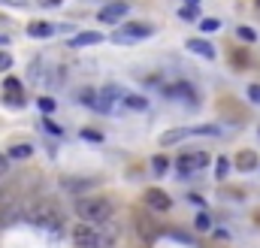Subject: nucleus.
<instances>
[{"label": "nucleus", "mask_w": 260, "mask_h": 248, "mask_svg": "<svg viewBox=\"0 0 260 248\" xmlns=\"http://www.w3.org/2000/svg\"><path fill=\"white\" fill-rule=\"evenodd\" d=\"M76 212H79V218L85 224H106V221H112L115 206H112L109 197H79Z\"/></svg>", "instance_id": "f257e3e1"}, {"label": "nucleus", "mask_w": 260, "mask_h": 248, "mask_svg": "<svg viewBox=\"0 0 260 248\" xmlns=\"http://www.w3.org/2000/svg\"><path fill=\"white\" fill-rule=\"evenodd\" d=\"M27 218H30L34 224L46 227L49 233H61V230H64V215H61V209H58L55 203H49V200H40V203H34Z\"/></svg>", "instance_id": "f03ea898"}, {"label": "nucleus", "mask_w": 260, "mask_h": 248, "mask_svg": "<svg viewBox=\"0 0 260 248\" xmlns=\"http://www.w3.org/2000/svg\"><path fill=\"white\" fill-rule=\"evenodd\" d=\"M154 34V27L148 24V21H130L124 27H118L109 40L112 43H118V46H127V43H139V40H148Z\"/></svg>", "instance_id": "7ed1b4c3"}, {"label": "nucleus", "mask_w": 260, "mask_h": 248, "mask_svg": "<svg viewBox=\"0 0 260 248\" xmlns=\"http://www.w3.org/2000/svg\"><path fill=\"white\" fill-rule=\"evenodd\" d=\"M200 133H218V127L215 124H203V127H173V130H167L160 136V145H176V142H182L188 136H200Z\"/></svg>", "instance_id": "20e7f679"}, {"label": "nucleus", "mask_w": 260, "mask_h": 248, "mask_svg": "<svg viewBox=\"0 0 260 248\" xmlns=\"http://www.w3.org/2000/svg\"><path fill=\"white\" fill-rule=\"evenodd\" d=\"M133 227H136V233H139V239H142L145 245H151V242L160 236V227L154 224V218H151L148 212H136V215H133Z\"/></svg>", "instance_id": "39448f33"}, {"label": "nucleus", "mask_w": 260, "mask_h": 248, "mask_svg": "<svg viewBox=\"0 0 260 248\" xmlns=\"http://www.w3.org/2000/svg\"><path fill=\"white\" fill-rule=\"evenodd\" d=\"M209 161H212L209 151H188V154H182V158L176 161V170H179L182 176H194V173H200Z\"/></svg>", "instance_id": "423d86ee"}, {"label": "nucleus", "mask_w": 260, "mask_h": 248, "mask_svg": "<svg viewBox=\"0 0 260 248\" xmlns=\"http://www.w3.org/2000/svg\"><path fill=\"white\" fill-rule=\"evenodd\" d=\"M73 242L79 248H100V230H97V224L79 221V224L73 227Z\"/></svg>", "instance_id": "0eeeda50"}, {"label": "nucleus", "mask_w": 260, "mask_h": 248, "mask_svg": "<svg viewBox=\"0 0 260 248\" xmlns=\"http://www.w3.org/2000/svg\"><path fill=\"white\" fill-rule=\"evenodd\" d=\"M127 12H130L127 3H109V6H103V9L97 12V21H100V24H118Z\"/></svg>", "instance_id": "6e6552de"}, {"label": "nucleus", "mask_w": 260, "mask_h": 248, "mask_svg": "<svg viewBox=\"0 0 260 248\" xmlns=\"http://www.w3.org/2000/svg\"><path fill=\"white\" fill-rule=\"evenodd\" d=\"M145 206L151 209V212H170V206H173V200L164 194V191H145Z\"/></svg>", "instance_id": "1a4fd4ad"}, {"label": "nucleus", "mask_w": 260, "mask_h": 248, "mask_svg": "<svg viewBox=\"0 0 260 248\" xmlns=\"http://www.w3.org/2000/svg\"><path fill=\"white\" fill-rule=\"evenodd\" d=\"M70 24H49V21H30L27 24V37H55V34H61L67 30Z\"/></svg>", "instance_id": "9d476101"}, {"label": "nucleus", "mask_w": 260, "mask_h": 248, "mask_svg": "<svg viewBox=\"0 0 260 248\" xmlns=\"http://www.w3.org/2000/svg\"><path fill=\"white\" fill-rule=\"evenodd\" d=\"M97 43H103V34H97V30H85V34H76V37L70 40V46H73V49H82V46H97Z\"/></svg>", "instance_id": "9b49d317"}, {"label": "nucleus", "mask_w": 260, "mask_h": 248, "mask_svg": "<svg viewBox=\"0 0 260 248\" xmlns=\"http://www.w3.org/2000/svg\"><path fill=\"white\" fill-rule=\"evenodd\" d=\"M115 97H118L115 88H103V91H100V100H97L94 109H97V112H112V109H115Z\"/></svg>", "instance_id": "f8f14e48"}, {"label": "nucleus", "mask_w": 260, "mask_h": 248, "mask_svg": "<svg viewBox=\"0 0 260 248\" xmlns=\"http://www.w3.org/2000/svg\"><path fill=\"white\" fill-rule=\"evenodd\" d=\"M185 46H188V52L203 55V58H209V61L215 58V46H212V43H206V40H188Z\"/></svg>", "instance_id": "ddd939ff"}, {"label": "nucleus", "mask_w": 260, "mask_h": 248, "mask_svg": "<svg viewBox=\"0 0 260 248\" xmlns=\"http://www.w3.org/2000/svg\"><path fill=\"white\" fill-rule=\"evenodd\" d=\"M257 164H260V158L254 151H239V154H236V167H239L242 173H251Z\"/></svg>", "instance_id": "4468645a"}, {"label": "nucleus", "mask_w": 260, "mask_h": 248, "mask_svg": "<svg viewBox=\"0 0 260 248\" xmlns=\"http://www.w3.org/2000/svg\"><path fill=\"white\" fill-rule=\"evenodd\" d=\"M9 158L12 161H27V158H34V145L30 142H15V145H9Z\"/></svg>", "instance_id": "2eb2a0df"}, {"label": "nucleus", "mask_w": 260, "mask_h": 248, "mask_svg": "<svg viewBox=\"0 0 260 248\" xmlns=\"http://www.w3.org/2000/svg\"><path fill=\"white\" fill-rule=\"evenodd\" d=\"M121 100H124V106H127V109H136V112L148 109V100H145V97H139V94H124Z\"/></svg>", "instance_id": "dca6fc26"}, {"label": "nucleus", "mask_w": 260, "mask_h": 248, "mask_svg": "<svg viewBox=\"0 0 260 248\" xmlns=\"http://www.w3.org/2000/svg\"><path fill=\"white\" fill-rule=\"evenodd\" d=\"M194 227L200 230V233H209V230H212V218H209V212H200V215H197Z\"/></svg>", "instance_id": "f3484780"}, {"label": "nucleus", "mask_w": 260, "mask_h": 248, "mask_svg": "<svg viewBox=\"0 0 260 248\" xmlns=\"http://www.w3.org/2000/svg\"><path fill=\"white\" fill-rule=\"evenodd\" d=\"M167 167H170V161H167L164 154H157V158L151 161V173H154V176H167Z\"/></svg>", "instance_id": "a211bd4d"}, {"label": "nucleus", "mask_w": 260, "mask_h": 248, "mask_svg": "<svg viewBox=\"0 0 260 248\" xmlns=\"http://www.w3.org/2000/svg\"><path fill=\"white\" fill-rule=\"evenodd\" d=\"M6 103H12L15 109H21V106H24V97H21V91H6Z\"/></svg>", "instance_id": "6ab92c4d"}, {"label": "nucleus", "mask_w": 260, "mask_h": 248, "mask_svg": "<svg viewBox=\"0 0 260 248\" xmlns=\"http://www.w3.org/2000/svg\"><path fill=\"white\" fill-rule=\"evenodd\" d=\"M215 170H218V173H215L218 179H227V173H230V161H227V158H218V164H215Z\"/></svg>", "instance_id": "aec40b11"}, {"label": "nucleus", "mask_w": 260, "mask_h": 248, "mask_svg": "<svg viewBox=\"0 0 260 248\" xmlns=\"http://www.w3.org/2000/svg\"><path fill=\"white\" fill-rule=\"evenodd\" d=\"M218 27H221V24H218L215 18H203V21H200V30H203V34H215Z\"/></svg>", "instance_id": "412c9836"}, {"label": "nucleus", "mask_w": 260, "mask_h": 248, "mask_svg": "<svg viewBox=\"0 0 260 248\" xmlns=\"http://www.w3.org/2000/svg\"><path fill=\"white\" fill-rule=\"evenodd\" d=\"M9 67H12V55L0 52V73H9Z\"/></svg>", "instance_id": "4be33fe9"}, {"label": "nucleus", "mask_w": 260, "mask_h": 248, "mask_svg": "<svg viewBox=\"0 0 260 248\" xmlns=\"http://www.w3.org/2000/svg\"><path fill=\"white\" fill-rule=\"evenodd\" d=\"M236 34H239V37H242V40H245V43H254V40H257V34H254V30H251V27H239V30H236Z\"/></svg>", "instance_id": "5701e85b"}, {"label": "nucleus", "mask_w": 260, "mask_h": 248, "mask_svg": "<svg viewBox=\"0 0 260 248\" xmlns=\"http://www.w3.org/2000/svg\"><path fill=\"white\" fill-rule=\"evenodd\" d=\"M40 109H43L46 115H49V112H55V100H52V97H40Z\"/></svg>", "instance_id": "b1692460"}, {"label": "nucleus", "mask_w": 260, "mask_h": 248, "mask_svg": "<svg viewBox=\"0 0 260 248\" xmlns=\"http://www.w3.org/2000/svg\"><path fill=\"white\" fill-rule=\"evenodd\" d=\"M3 91H21V85H18V79H3Z\"/></svg>", "instance_id": "393cba45"}, {"label": "nucleus", "mask_w": 260, "mask_h": 248, "mask_svg": "<svg viewBox=\"0 0 260 248\" xmlns=\"http://www.w3.org/2000/svg\"><path fill=\"white\" fill-rule=\"evenodd\" d=\"M248 97H251V103L260 106V85H248Z\"/></svg>", "instance_id": "a878e982"}, {"label": "nucleus", "mask_w": 260, "mask_h": 248, "mask_svg": "<svg viewBox=\"0 0 260 248\" xmlns=\"http://www.w3.org/2000/svg\"><path fill=\"white\" fill-rule=\"evenodd\" d=\"M43 124H46V130H49V133H58V136H61V124H55L52 118H43Z\"/></svg>", "instance_id": "bb28decb"}, {"label": "nucleus", "mask_w": 260, "mask_h": 248, "mask_svg": "<svg viewBox=\"0 0 260 248\" xmlns=\"http://www.w3.org/2000/svg\"><path fill=\"white\" fill-rule=\"evenodd\" d=\"M37 3H40V6H46V9H55V6H61L64 0H37Z\"/></svg>", "instance_id": "cd10ccee"}, {"label": "nucleus", "mask_w": 260, "mask_h": 248, "mask_svg": "<svg viewBox=\"0 0 260 248\" xmlns=\"http://www.w3.org/2000/svg\"><path fill=\"white\" fill-rule=\"evenodd\" d=\"M6 173H9V158L0 154V176H6Z\"/></svg>", "instance_id": "c85d7f7f"}, {"label": "nucleus", "mask_w": 260, "mask_h": 248, "mask_svg": "<svg viewBox=\"0 0 260 248\" xmlns=\"http://www.w3.org/2000/svg\"><path fill=\"white\" fill-rule=\"evenodd\" d=\"M179 15H182V18H194V15H197V6H185Z\"/></svg>", "instance_id": "c756f323"}, {"label": "nucleus", "mask_w": 260, "mask_h": 248, "mask_svg": "<svg viewBox=\"0 0 260 248\" xmlns=\"http://www.w3.org/2000/svg\"><path fill=\"white\" fill-rule=\"evenodd\" d=\"M82 136L91 139V142H100V133H94V130H82Z\"/></svg>", "instance_id": "7c9ffc66"}, {"label": "nucleus", "mask_w": 260, "mask_h": 248, "mask_svg": "<svg viewBox=\"0 0 260 248\" xmlns=\"http://www.w3.org/2000/svg\"><path fill=\"white\" fill-rule=\"evenodd\" d=\"M0 27H9V18H6L3 12H0Z\"/></svg>", "instance_id": "2f4dec72"}, {"label": "nucleus", "mask_w": 260, "mask_h": 248, "mask_svg": "<svg viewBox=\"0 0 260 248\" xmlns=\"http://www.w3.org/2000/svg\"><path fill=\"white\" fill-rule=\"evenodd\" d=\"M6 43H9V37H6V34H0V46H6Z\"/></svg>", "instance_id": "473e14b6"}, {"label": "nucleus", "mask_w": 260, "mask_h": 248, "mask_svg": "<svg viewBox=\"0 0 260 248\" xmlns=\"http://www.w3.org/2000/svg\"><path fill=\"white\" fill-rule=\"evenodd\" d=\"M188 3H191V6H197V0H188Z\"/></svg>", "instance_id": "72a5a7b5"}, {"label": "nucleus", "mask_w": 260, "mask_h": 248, "mask_svg": "<svg viewBox=\"0 0 260 248\" xmlns=\"http://www.w3.org/2000/svg\"><path fill=\"white\" fill-rule=\"evenodd\" d=\"M257 6H260V0H257Z\"/></svg>", "instance_id": "f704fd0d"}]
</instances>
